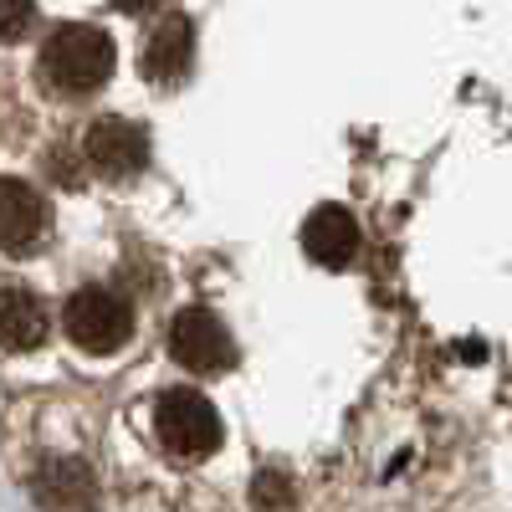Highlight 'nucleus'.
<instances>
[{"mask_svg": "<svg viewBox=\"0 0 512 512\" xmlns=\"http://www.w3.org/2000/svg\"><path fill=\"white\" fill-rule=\"evenodd\" d=\"M113 36L77 21V26H57L47 36V52H41V77L52 82V93H67V98H88L98 93L103 82L113 77Z\"/></svg>", "mask_w": 512, "mask_h": 512, "instance_id": "nucleus-1", "label": "nucleus"}, {"mask_svg": "<svg viewBox=\"0 0 512 512\" xmlns=\"http://www.w3.org/2000/svg\"><path fill=\"white\" fill-rule=\"evenodd\" d=\"M134 333V308L108 287H82L67 297V338L88 354H118Z\"/></svg>", "mask_w": 512, "mask_h": 512, "instance_id": "nucleus-2", "label": "nucleus"}, {"mask_svg": "<svg viewBox=\"0 0 512 512\" xmlns=\"http://www.w3.org/2000/svg\"><path fill=\"white\" fill-rule=\"evenodd\" d=\"M154 431L175 456L195 461L221 446V415L200 390H164L154 410Z\"/></svg>", "mask_w": 512, "mask_h": 512, "instance_id": "nucleus-3", "label": "nucleus"}, {"mask_svg": "<svg viewBox=\"0 0 512 512\" xmlns=\"http://www.w3.org/2000/svg\"><path fill=\"white\" fill-rule=\"evenodd\" d=\"M169 354L190 374H226L236 364V344H231L226 323L205 308L175 313V323H169Z\"/></svg>", "mask_w": 512, "mask_h": 512, "instance_id": "nucleus-4", "label": "nucleus"}, {"mask_svg": "<svg viewBox=\"0 0 512 512\" xmlns=\"http://www.w3.org/2000/svg\"><path fill=\"white\" fill-rule=\"evenodd\" d=\"M88 159L113 180H128L149 164V134L128 118H98L88 128Z\"/></svg>", "mask_w": 512, "mask_h": 512, "instance_id": "nucleus-5", "label": "nucleus"}, {"mask_svg": "<svg viewBox=\"0 0 512 512\" xmlns=\"http://www.w3.org/2000/svg\"><path fill=\"white\" fill-rule=\"evenodd\" d=\"M303 251L313 256L318 267L338 272V267H349L354 256H359V226L344 205H318L308 226H303Z\"/></svg>", "mask_w": 512, "mask_h": 512, "instance_id": "nucleus-6", "label": "nucleus"}, {"mask_svg": "<svg viewBox=\"0 0 512 512\" xmlns=\"http://www.w3.org/2000/svg\"><path fill=\"white\" fill-rule=\"evenodd\" d=\"M190 57H195V26H190V16H164V21L144 36L139 67H144V77H154V82H180V77L190 72Z\"/></svg>", "mask_w": 512, "mask_h": 512, "instance_id": "nucleus-7", "label": "nucleus"}, {"mask_svg": "<svg viewBox=\"0 0 512 512\" xmlns=\"http://www.w3.org/2000/svg\"><path fill=\"white\" fill-rule=\"evenodd\" d=\"M47 231V205L26 180H0V251L21 256Z\"/></svg>", "mask_w": 512, "mask_h": 512, "instance_id": "nucleus-8", "label": "nucleus"}, {"mask_svg": "<svg viewBox=\"0 0 512 512\" xmlns=\"http://www.w3.org/2000/svg\"><path fill=\"white\" fill-rule=\"evenodd\" d=\"M41 338H47V308L26 287H0V349L26 354L41 349Z\"/></svg>", "mask_w": 512, "mask_h": 512, "instance_id": "nucleus-9", "label": "nucleus"}, {"mask_svg": "<svg viewBox=\"0 0 512 512\" xmlns=\"http://www.w3.org/2000/svg\"><path fill=\"white\" fill-rule=\"evenodd\" d=\"M36 487H41V497H47L52 507H67V512H88L98 502V482H93V472L77 456H52L36 472Z\"/></svg>", "mask_w": 512, "mask_h": 512, "instance_id": "nucleus-10", "label": "nucleus"}, {"mask_svg": "<svg viewBox=\"0 0 512 512\" xmlns=\"http://www.w3.org/2000/svg\"><path fill=\"white\" fill-rule=\"evenodd\" d=\"M251 497H256V507H262V512H287V507H292V487H287V477H277V472L256 477Z\"/></svg>", "mask_w": 512, "mask_h": 512, "instance_id": "nucleus-11", "label": "nucleus"}, {"mask_svg": "<svg viewBox=\"0 0 512 512\" xmlns=\"http://www.w3.org/2000/svg\"><path fill=\"white\" fill-rule=\"evenodd\" d=\"M31 0H0V41H16L31 26Z\"/></svg>", "mask_w": 512, "mask_h": 512, "instance_id": "nucleus-12", "label": "nucleus"}, {"mask_svg": "<svg viewBox=\"0 0 512 512\" xmlns=\"http://www.w3.org/2000/svg\"><path fill=\"white\" fill-rule=\"evenodd\" d=\"M118 11H149V6H159V0H113Z\"/></svg>", "mask_w": 512, "mask_h": 512, "instance_id": "nucleus-13", "label": "nucleus"}]
</instances>
